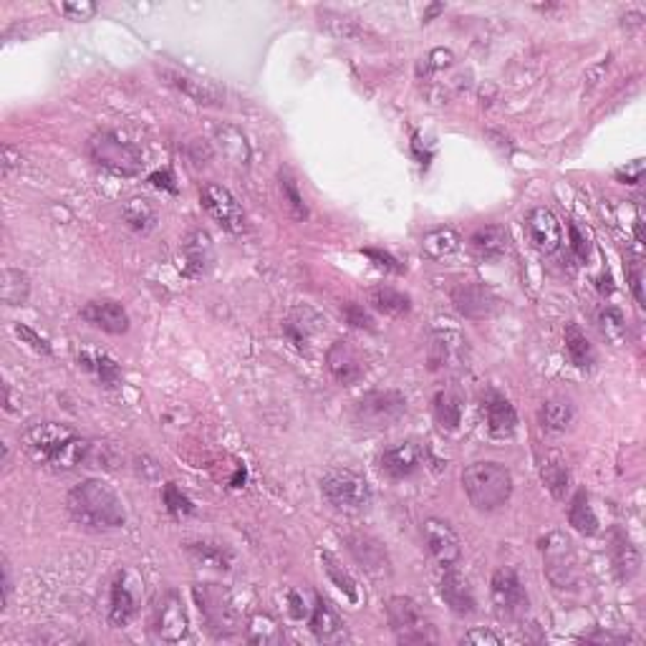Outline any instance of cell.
I'll return each mask as SVG.
<instances>
[{"label": "cell", "instance_id": "obj_45", "mask_svg": "<svg viewBox=\"0 0 646 646\" xmlns=\"http://www.w3.org/2000/svg\"><path fill=\"white\" fill-rule=\"evenodd\" d=\"M190 553L205 566H213V569H228L230 566V553L223 550L220 545L210 543H195L190 545Z\"/></svg>", "mask_w": 646, "mask_h": 646}, {"label": "cell", "instance_id": "obj_37", "mask_svg": "<svg viewBox=\"0 0 646 646\" xmlns=\"http://www.w3.org/2000/svg\"><path fill=\"white\" fill-rule=\"evenodd\" d=\"M639 563H641L639 550L633 548L629 538L619 535V538L614 541V566H616V573H619L621 581H632L633 576L639 573Z\"/></svg>", "mask_w": 646, "mask_h": 646}, {"label": "cell", "instance_id": "obj_7", "mask_svg": "<svg viewBox=\"0 0 646 646\" xmlns=\"http://www.w3.org/2000/svg\"><path fill=\"white\" fill-rule=\"evenodd\" d=\"M468 356V339L452 318H437L430 336V367L457 368Z\"/></svg>", "mask_w": 646, "mask_h": 646}, {"label": "cell", "instance_id": "obj_34", "mask_svg": "<svg viewBox=\"0 0 646 646\" xmlns=\"http://www.w3.org/2000/svg\"><path fill=\"white\" fill-rule=\"evenodd\" d=\"M563 341H566V351H569L570 361H573L576 367L578 368L594 367V346H591V341L586 339V333H583L576 323H569V326H566Z\"/></svg>", "mask_w": 646, "mask_h": 646}, {"label": "cell", "instance_id": "obj_39", "mask_svg": "<svg viewBox=\"0 0 646 646\" xmlns=\"http://www.w3.org/2000/svg\"><path fill=\"white\" fill-rule=\"evenodd\" d=\"M321 566L326 570V576L331 578V583L341 591L351 604L359 601V588H356V581L351 578V573L343 569L341 563H339V558L331 556V553H321Z\"/></svg>", "mask_w": 646, "mask_h": 646}, {"label": "cell", "instance_id": "obj_2", "mask_svg": "<svg viewBox=\"0 0 646 646\" xmlns=\"http://www.w3.org/2000/svg\"><path fill=\"white\" fill-rule=\"evenodd\" d=\"M462 490L482 513L500 510L513 495V475L500 462H472L462 472Z\"/></svg>", "mask_w": 646, "mask_h": 646}, {"label": "cell", "instance_id": "obj_32", "mask_svg": "<svg viewBox=\"0 0 646 646\" xmlns=\"http://www.w3.org/2000/svg\"><path fill=\"white\" fill-rule=\"evenodd\" d=\"M368 304H371L374 311H379L384 316H405L412 308L409 296L402 291H394L389 286H379V288H374V291L368 293Z\"/></svg>", "mask_w": 646, "mask_h": 646}, {"label": "cell", "instance_id": "obj_33", "mask_svg": "<svg viewBox=\"0 0 646 646\" xmlns=\"http://www.w3.org/2000/svg\"><path fill=\"white\" fill-rule=\"evenodd\" d=\"M422 250L434 258V260H442V258H450L459 250V235L455 230L450 228H437L430 230L424 238H422Z\"/></svg>", "mask_w": 646, "mask_h": 646}, {"label": "cell", "instance_id": "obj_15", "mask_svg": "<svg viewBox=\"0 0 646 646\" xmlns=\"http://www.w3.org/2000/svg\"><path fill=\"white\" fill-rule=\"evenodd\" d=\"M159 77L165 78V84H169L172 89H177L179 94H185L187 99L200 104V106H223L225 104V91L215 86L213 81H207V78L182 74L175 68H162Z\"/></svg>", "mask_w": 646, "mask_h": 646}, {"label": "cell", "instance_id": "obj_46", "mask_svg": "<svg viewBox=\"0 0 646 646\" xmlns=\"http://www.w3.org/2000/svg\"><path fill=\"white\" fill-rule=\"evenodd\" d=\"M165 505L169 510V515H175V518H187L195 513V505H192V500L187 495L179 490L175 482H169L165 485Z\"/></svg>", "mask_w": 646, "mask_h": 646}, {"label": "cell", "instance_id": "obj_48", "mask_svg": "<svg viewBox=\"0 0 646 646\" xmlns=\"http://www.w3.org/2000/svg\"><path fill=\"white\" fill-rule=\"evenodd\" d=\"M14 331H15V336H18V339H21V341H23V343H28V346H31L33 351H39V354H46V356L51 354V343L46 341L43 336H39V333H36V331L31 329V326H23V323H15Z\"/></svg>", "mask_w": 646, "mask_h": 646}, {"label": "cell", "instance_id": "obj_19", "mask_svg": "<svg viewBox=\"0 0 646 646\" xmlns=\"http://www.w3.org/2000/svg\"><path fill=\"white\" fill-rule=\"evenodd\" d=\"M81 318L91 323L94 329H102L104 333H112V336H122L129 331V314L127 308L116 301H91L81 308Z\"/></svg>", "mask_w": 646, "mask_h": 646}, {"label": "cell", "instance_id": "obj_12", "mask_svg": "<svg viewBox=\"0 0 646 646\" xmlns=\"http://www.w3.org/2000/svg\"><path fill=\"white\" fill-rule=\"evenodd\" d=\"M200 200H203V207L210 213V217L223 230H228L232 235L245 230V213H242L241 203L235 200V195L228 187H223L217 182H207L200 190Z\"/></svg>", "mask_w": 646, "mask_h": 646}, {"label": "cell", "instance_id": "obj_59", "mask_svg": "<svg viewBox=\"0 0 646 646\" xmlns=\"http://www.w3.org/2000/svg\"><path fill=\"white\" fill-rule=\"evenodd\" d=\"M291 604H293L291 611L296 619H301V616H305V614H308V611H305V604L301 601V596L298 594H291Z\"/></svg>", "mask_w": 646, "mask_h": 646}, {"label": "cell", "instance_id": "obj_50", "mask_svg": "<svg viewBox=\"0 0 646 646\" xmlns=\"http://www.w3.org/2000/svg\"><path fill=\"white\" fill-rule=\"evenodd\" d=\"M459 644H468V646H500L503 644V639L493 633L490 629H472L468 632L462 639H459Z\"/></svg>", "mask_w": 646, "mask_h": 646}, {"label": "cell", "instance_id": "obj_57", "mask_svg": "<svg viewBox=\"0 0 646 646\" xmlns=\"http://www.w3.org/2000/svg\"><path fill=\"white\" fill-rule=\"evenodd\" d=\"M629 286H632V293L633 298H636V304L639 305H646L644 301V280H641V270L639 268H632V273H629Z\"/></svg>", "mask_w": 646, "mask_h": 646}, {"label": "cell", "instance_id": "obj_9", "mask_svg": "<svg viewBox=\"0 0 646 646\" xmlns=\"http://www.w3.org/2000/svg\"><path fill=\"white\" fill-rule=\"evenodd\" d=\"M406 412V396L394 389L368 392L359 399L354 409L356 422L361 427H392Z\"/></svg>", "mask_w": 646, "mask_h": 646}, {"label": "cell", "instance_id": "obj_18", "mask_svg": "<svg viewBox=\"0 0 646 646\" xmlns=\"http://www.w3.org/2000/svg\"><path fill=\"white\" fill-rule=\"evenodd\" d=\"M525 228L531 235V242L545 255H553L563 242V232H560V223L558 217L548 210V207H532L528 217H525Z\"/></svg>", "mask_w": 646, "mask_h": 646}, {"label": "cell", "instance_id": "obj_4", "mask_svg": "<svg viewBox=\"0 0 646 646\" xmlns=\"http://www.w3.org/2000/svg\"><path fill=\"white\" fill-rule=\"evenodd\" d=\"M387 619H389L396 641H402V644H434L437 641V632L430 619L424 616L417 601H412L406 596H394L387 601Z\"/></svg>", "mask_w": 646, "mask_h": 646}, {"label": "cell", "instance_id": "obj_14", "mask_svg": "<svg viewBox=\"0 0 646 646\" xmlns=\"http://www.w3.org/2000/svg\"><path fill=\"white\" fill-rule=\"evenodd\" d=\"M422 535H424V545H427L432 558L440 566H444V569L455 566L457 560L462 558V543H459L457 532L450 528V523L437 518L424 520L422 523Z\"/></svg>", "mask_w": 646, "mask_h": 646}, {"label": "cell", "instance_id": "obj_41", "mask_svg": "<svg viewBox=\"0 0 646 646\" xmlns=\"http://www.w3.org/2000/svg\"><path fill=\"white\" fill-rule=\"evenodd\" d=\"M248 641L250 644H280L283 641V633L276 619H270L266 614H258L248 623Z\"/></svg>", "mask_w": 646, "mask_h": 646}, {"label": "cell", "instance_id": "obj_21", "mask_svg": "<svg viewBox=\"0 0 646 646\" xmlns=\"http://www.w3.org/2000/svg\"><path fill=\"white\" fill-rule=\"evenodd\" d=\"M482 417L487 424V432L493 437H510L518 430V414L515 406L507 402L503 394L490 392L482 399Z\"/></svg>", "mask_w": 646, "mask_h": 646}, {"label": "cell", "instance_id": "obj_38", "mask_svg": "<svg viewBox=\"0 0 646 646\" xmlns=\"http://www.w3.org/2000/svg\"><path fill=\"white\" fill-rule=\"evenodd\" d=\"M185 255H187V266H190L192 273H203L207 263L213 260V241L210 235L197 230L192 232L187 242H185Z\"/></svg>", "mask_w": 646, "mask_h": 646}, {"label": "cell", "instance_id": "obj_36", "mask_svg": "<svg viewBox=\"0 0 646 646\" xmlns=\"http://www.w3.org/2000/svg\"><path fill=\"white\" fill-rule=\"evenodd\" d=\"M569 523L581 532V535H596L598 532V518H596L594 507L588 503V495L576 493L573 503L569 507Z\"/></svg>", "mask_w": 646, "mask_h": 646}, {"label": "cell", "instance_id": "obj_29", "mask_svg": "<svg viewBox=\"0 0 646 646\" xmlns=\"http://www.w3.org/2000/svg\"><path fill=\"white\" fill-rule=\"evenodd\" d=\"M541 480L556 500H563L570 487V472L566 459L556 452L545 455L543 462H541Z\"/></svg>", "mask_w": 646, "mask_h": 646}, {"label": "cell", "instance_id": "obj_16", "mask_svg": "<svg viewBox=\"0 0 646 646\" xmlns=\"http://www.w3.org/2000/svg\"><path fill=\"white\" fill-rule=\"evenodd\" d=\"M346 545H349L356 563L367 570L371 578L381 581V578H387L392 573V560L387 556V548L377 538L364 535V532H354V535L346 538Z\"/></svg>", "mask_w": 646, "mask_h": 646}, {"label": "cell", "instance_id": "obj_55", "mask_svg": "<svg viewBox=\"0 0 646 646\" xmlns=\"http://www.w3.org/2000/svg\"><path fill=\"white\" fill-rule=\"evenodd\" d=\"M364 253H367L368 258H371V260L377 263V266L384 268V270H394V273H402V266H396V260H394V258L389 253H381V250H371V248H368V250H364Z\"/></svg>", "mask_w": 646, "mask_h": 646}, {"label": "cell", "instance_id": "obj_49", "mask_svg": "<svg viewBox=\"0 0 646 646\" xmlns=\"http://www.w3.org/2000/svg\"><path fill=\"white\" fill-rule=\"evenodd\" d=\"M59 11H61L66 18H71V21H89V18L96 15V5L89 3V0H81V3H61Z\"/></svg>", "mask_w": 646, "mask_h": 646}, {"label": "cell", "instance_id": "obj_23", "mask_svg": "<svg viewBox=\"0 0 646 646\" xmlns=\"http://www.w3.org/2000/svg\"><path fill=\"white\" fill-rule=\"evenodd\" d=\"M379 465L389 478L402 480V478H409L422 468V450L414 442L394 444L379 457Z\"/></svg>", "mask_w": 646, "mask_h": 646}, {"label": "cell", "instance_id": "obj_24", "mask_svg": "<svg viewBox=\"0 0 646 646\" xmlns=\"http://www.w3.org/2000/svg\"><path fill=\"white\" fill-rule=\"evenodd\" d=\"M311 632L316 633L318 641H326V644H341L349 639L341 616L331 608L323 596H318L314 614H311Z\"/></svg>", "mask_w": 646, "mask_h": 646}, {"label": "cell", "instance_id": "obj_3", "mask_svg": "<svg viewBox=\"0 0 646 646\" xmlns=\"http://www.w3.org/2000/svg\"><path fill=\"white\" fill-rule=\"evenodd\" d=\"M321 493L333 510L346 515H359L371 505L368 482L351 469H333L321 480Z\"/></svg>", "mask_w": 646, "mask_h": 646}, {"label": "cell", "instance_id": "obj_11", "mask_svg": "<svg viewBox=\"0 0 646 646\" xmlns=\"http://www.w3.org/2000/svg\"><path fill=\"white\" fill-rule=\"evenodd\" d=\"M490 596H493L495 611L503 619H520L528 611V591L513 569L503 566L495 570L490 581Z\"/></svg>", "mask_w": 646, "mask_h": 646}, {"label": "cell", "instance_id": "obj_47", "mask_svg": "<svg viewBox=\"0 0 646 646\" xmlns=\"http://www.w3.org/2000/svg\"><path fill=\"white\" fill-rule=\"evenodd\" d=\"M280 192H283V200L291 207L293 217L304 220V217L308 215V213H305L304 197H301V192L296 187V179H293L288 172H280Z\"/></svg>", "mask_w": 646, "mask_h": 646}, {"label": "cell", "instance_id": "obj_58", "mask_svg": "<svg viewBox=\"0 0 646 646\" xmlns=\"http://www.w3.org/2000/svg\"><path fill=\"white\" fill-rule=\"evenodd\" d=\"M8 596H11V569L8 563H3V608L8 604Z\"/></svg>", "mask_w": 646, "mask_h": 646}, {"label": "cell", "instance_id": "obj_17", "mask_svg": "<svg viewBox=\"0 0 646 646\" xmlns=\"http://www.w3.org/2000/svg\"><path fill=\"white\" fill-rule=\"evenodd\" d=\"M326 367H329L331 377L343 387H351L356 381H361L364 371H367V364L359 354V349L346 339L331 343L329 354H326Z\"/></svg>", "mask_w": 646, "mask_h": 646}, {"label": "cell", "instance_id": "obj_30", "mask_svg": "<svg viewBox=\"0 0 646 646\" xmlns=\"http://www.w3.org/2000/svg\"><path fill=\"white\" fill-rule=\"evenodd\" d=\"M215 141L230 162L242 167L250 162V144H248V140H245V134H242L241 129L223 124V127L215 129Z\"/></svg>", "mask_w": 646, "mask_h": 646}, {"label": "cell", "instance_id": "obj_25", "mask_svg": "<svg viewBox=\"0 0 646 646\" xmlns=\"http://www.w3.org/2000/svg\"><path fill=\"white\" fill-rule=\"evenodd\" d=\"M318 23L323 31H329L331 36L341 41H367V39H377V33L364 23L359 21L354 15L346 14H336V11H321L318 14Z\"/></svg>", "mask_w": 646, "mask_h": 646}, {"label": "cell", "instance_id": "obj_27", "mask_svg": "<svg viewBox=\"0 0 646 646\" xmlns=\"http://www.w3.org/2000/svg\"><path fill=\"white\" fill-rule=\"evenodd\" d=\"M78 367H84L86 371H91L96 379L102 381L104 387H116L122 381V368L116 364L114 359L104 351H96V349H81L77 354Z\"/></svg>", "mask_w": 646, "mask_h": 646}, {"label": "cell", "instance_id": "obj_42", "mask_svg": "<svg viewBox=\"0 0 646 646\" xmlns=\"http://www.w3.org/2000/svg\"><path fill=\"white\" fill-rule=\"evenodd\" d=\"M598 329L604 333V339L614 346H621L626 339V321H623V314L619 308H604L598 314Z\"/></svg>", "mask_w": 646, "mask_h": 646}, {"label": "cell", "instance_id": "obj_31", "mask_svg": "<svg viewBox=\"0 0 646 646\" xmlns=\"http://www.w3.org/2000/svg\"><path fill=\"white\" fill-rule=\"evenodd\" d=\"M462 412H465V405H462L459 394L452 392V389L437 392V396H434V417H437L442 430L455 432L459 427V422H462Z\"/></svg>", "mask_w": 646, "mask_h": 646}, {"label": "cell", "instance_id": "obj_56", "mask_svg": "<svg viewBox=\"0 0 646 646\" xmlns=\"http://www.w3.org/2000/svg\"><path fill=\"white\" fill-rule=\"evenodd\" d=\"M15 167H21V152L14 150L11 144H5V147H3V175L8 177Z\"/></svg>", "mask_w": 646, "mask_h": 646}, {"label": "cell", "instance_id": "obj_51", "mask_svg": "<svg viewBox=\"0 0 646 646\" xmlns=\"http://www.w3.org/2000/svg\"><path fill=\"white\" fill-rule=\"evenodd\" d=\"M343 318L356 326V329H367V331H374V321L368 316L367 311H364V305L359 304H346L343 305Z\"/></svg>", "mask_w": 646, "mask_h": 646}, {"label": "cell", "instance_id": "obj_20", "mask_svg": "<svg viewBox=\"0 0 646 646\" xmlns=\"http://www.w3.org/2000/svg\"><path fill=\"white\" fill-rule=\"evenodd\" d=\"M452 304L465 318H480L493 316L495 308H497V298L493 291H487L480 283H459L455 291H452Z\"/></svg>", "mask_w": 646, "mask_h": 646}, {"label": "cell", "instance_id": "obj_53", "mask_svg": "<svg viewBox=\"0 0 646 646\" xmlns=\"http://www.w3.org/2000/svg\"><path fill=\"white\" fill-rule=\"evenodd\" d=\"M606 71H608V59L606 61H601V64H596L591 66L588 71H586V91H591L594 86H598L601 81H604V77H606Z\"/></svg>", "mask_w": 646, "mask_h": 646}, {"label": "cell", "instance_id": "obj_44", "mask_svg": "<svg viewBox=\"0 0 646 646\" xmlns=\"http://www.w3.org/2000/svg\"><path fill=\"white\" fill-rule=\"evenodd\" d=\"M91 452V444L86 440H81V437H74L71 442L66 444L64 450L56 455V459L51 462V468L56 469H77Z\"/></svg>", "mask_w": 646, "mask_h": 646}, {"label": "cell", "instance_id": "obj_22", "mask_svg": "<svg viewBox=\"0 0 646 646\" xmlns=\"http://www.w3.org/2000/svg\"><path fill=\"white\" fill-rule=\"evenodd\" d=\"M440 596L442 601L450 606L452 614L457 616H469L478 611V601H475V591L465 576H459L455 570H447L440 581Z\"/></svg>", "mask_w": 646, "mask_h": 646}, {"label": "cell", "instance_id": "obj_6", "mask_svg": "<svg viewBox=\"0 0 646 646\" xmlns=\"http://www.w3.org/2000/svg\"><path fill=\"white\" fill-rule=\"evenodd\" d=\"M192 594H195V604L200 608L207 629L215 636H232L238 632V614H235L228 588H223L217 583H197Z\"/></svg>", "mask_w": 646, "mask_h": 646}, {"label": "cell", "instance_id": "obj_10", "mask_svg": "<svg viewBox=\"0 0 646 646\" xmlns=\"http://www.w3.org/2000/svg\"><path fill=\"white\" fill-rule=\"evenodd\" d=\"M77 437V432L68 424H59V422H43V424H33L31 430L23 434V450L33 462L41 465H51L56 455L64 450L66 444Z\"/></svg>", "mask_w": 646, "mask_h": 646}, {"label": "cell", "instance_id": "obj_8", "mask_svg": "<svg viewBox=\"0 0 646 646\" xmlns=\"http://www.w3.org/2000/svg\"><path fill=\"white\" fill-rule=\"evenodd\" d=\"M541 553H543V569L548 581L556 588H573L578 581V569H576V553H573L569 535L550 532L548 538L541 541Z\"/></svg>", "mask_w": 646, "mask_h": 646}, {"label": "cell", "instance_id": "obj_28", "mask_svg": "<svg viewBox=\"0 0 646 646\" xmlns=\"http://www.w3.org/2000/svg\"><path fill=\"white\" fill-rule=\"evenodd\" d=\"M469 248L472 253L480 255L485 260H495L507 250V232L503 225H485L469 235Z\"/></svg>", "mask_w": 646, "mask_h": 646}, {"label": "cell", "instance_id": "obj_5", "mask_svg": "<svg viewBox=\"0 0 646 646\" xmlns=\"http://www.w3.org/2000/svg\"><path fill=\"white\" fill-rule=\"evenodd\" d=\"M89 157L96 165L116 175H137L141 169V152L134 141L119 137L116 132H99L89 140Z\"/></svg>", "mask_w": 646, "mask_h": 646}, {"label": "cell", "instance_id": "obj_54", "mask_svg": "<svg viewBox=\"0 0 646 646\" xmlns=\"http://www.w3.org/2000/svg\"><path fill=\"white\" fill-rule=\"evenodd\" d=\"M616 177L626 179V185H639V182H641V177H644V162H641V159H636L632 167L619 169V172H616Z\"/></svg>", "mask_w": 646, "mask_h": 646}, {"label": "cell", "instance_id": "obj_43", "mask_svg": "<svg viewBox=\"0 0 646 646\" xmlns=\"http://www.w3.org/2000/svg\"><path fill=\"white\" fill-rule=\"evenodd\" d=\"M124 220H127V225L132 230L147 232V230L154 228L157 215H154V210L150 207L147 200H129V203L124 205Z\"/></svg>", "mask_w": 646, "mask_h": 646}, {"label": "cell", "instance_id": "obj_35", "mask_svg": "<svg viewBox=\"0 0 646 646\" xmlns=\"http://www.w3.org/2000/svg\"><path fill=\"white\" fill-rule=\"evenodd\" d=\"M0 293H3V304L5 305H23L28 301V296H31V280H28L23 270L5 268L3 270Z\"/></svg>", "mask_w": 646, "mask_h": 646}, {"label": "cell", "instance_id": "obj_40", "mask_svg": "<svg viewBox=\"0 0 646 646\" xmlns=\"http://www.w3.org/2000/svg\"><path fill=\"white\" fill-rule=\"evenodd\" d=\"M541 419L550 432H566L573 422V405L569 399H548L541 409Z\"/></svg>", "mask_w": 646, "mask_h": 646}, {"label": "cell", "instance_id": "obj_13", "mask_svg": "<svg viewBox=\"0 0 646 646\" xmlns=\"http://www.w3.org/2000/svg\"><path fill=\"white\" fill-rule=\"evenodd\" d=\"M154 633L169 644H177L190 633V619L177 591H169L159 598L154 608Z\"/></svg>", "mask_w": 646, "mask_h": 646}, {"label": "cell", "instance_id": "obj_26", "mask_svg": "<svg viewBox=\"0 0 646 646\" xmlns=\"http://www.w3.org/2000/svg\"><path fill=\"white\" fill-rule=\"evenodd\" d=\"M137 614V594L129 586L127 573H122L112 586V606H109V621L112 626H127L129 621Z\"/></svg>", "mask_w": 646, "mask_h": 646}, {"label": "cell", "instance_id": "obj_52", "mask_svg": "<svg viewBox=\"0 0 646 646\" xmlns=\"http://www.w3.org/2000/svg\"><path fill=\"white\" fill-rule=\"evenodd\" d=\"M569 232H570V250L576 253V258L578 260H588V255H591V245H588V241H586V235H581V230L576 228L573 223L569 225Z\"/></svg>", "mask_w": 646, "mask_h": 646}, {"label": "cell", "instance_id": "obj_1", "mask_svg": "<svg viewBox=\"0 0 646 646\" xmlns=\"http://www.w3.org/2000/svg\"><path fill=\"white\" fill-rule=\"evenodd\" d=\"M66 510L74 523L91 531H116L124 528L127 510L116 490L104 480H84L66 497Z\"/></svg>", "mask_w": 646, "mask_h": 646}]
</instances>
